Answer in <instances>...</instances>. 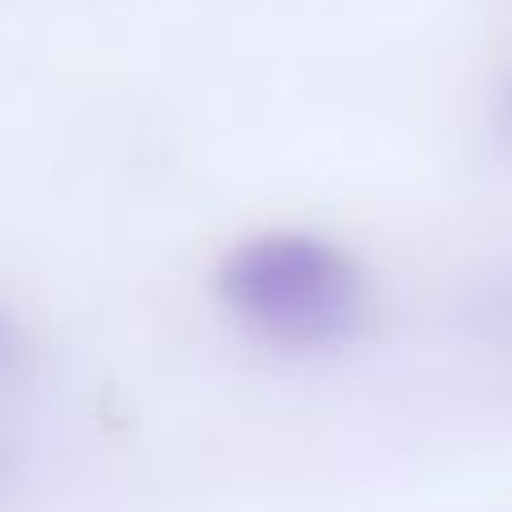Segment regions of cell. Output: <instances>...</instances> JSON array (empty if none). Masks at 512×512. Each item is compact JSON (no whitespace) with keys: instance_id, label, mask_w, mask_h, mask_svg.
Instances as JSON below:
<instances>
[{"instance_id":"2","label":"cell","mask_w":512,"mask_h":512,"mask_svg":"<svg viewBox=\"0 0 512 512\" xmlns=\"http://www.w3.org/2000/svg\"><path fill=\"white\" fill-rule=\"evenodd\" d=\"M14 358V331H10V322L0 318V363H10Z\"/></svg>"},{"instance_id":"1","label":"cell","mask_w":512,"mask_h":512,"mask_svg":"<svg viewBox=\"0 0 512 512\" xmlns=\"http://www.w3.org/2000/svg\"><path fill=\"white\" fill-rule=\"evenodd\" d=\"M227 309L281 345H331L368 309V277L340 245L268 232L227 254L218 272Z\"/></svg>"}]
</instances>
